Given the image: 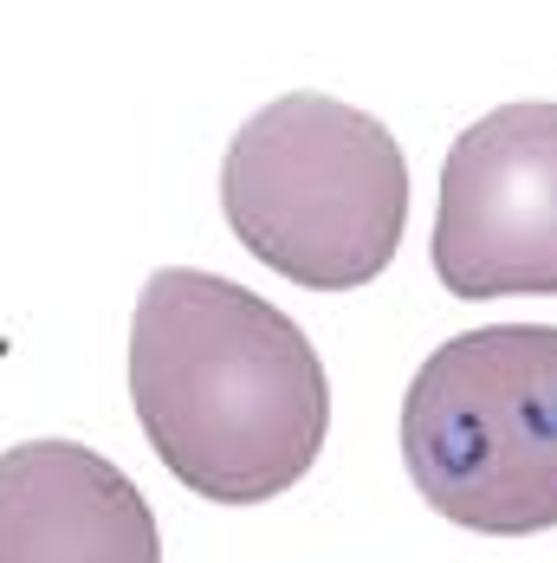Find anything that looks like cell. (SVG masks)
<instances>
[{"mask_svg": "<svg viewBox=\"0 0 557 563\" xmlns=\"http://www.w3.org/2000/svg\"><path fill=\"white\" fill-rule=\"evenodd\" d=\"M435 279L454 298H557V104H500L454 136Z\"/></svg>", "mask_w": 557, "mask_h": 563, "instance_id": "277c9868", "label": "cell"}, {"mask_svg": "<svg viewBox=\"0 0 557 563\" xmlns=\"http://www.w3.org/2000/svg\"><path fill=\"white\" fill-rule=\"evenodd\" d=\"M408 479L447 525L532 538L557 525V324L447 338L402 401Z\"/></svg>", "mask_w": 557, "mask_h": 563, "instance_id": "3957f363", "label": "cell"}, {"mask_svg": "<svg viewBox=\"0 0 557 563\" xmlns=\"http://www.w3.org/2000/svg\"><path fill=\"white\" fill-rule=\"evenodd\" d=\"M221 214L233 240L292 285H370L395 260L408 221L402 143L383 117L292 91L227 143Z\"/></svg>", "mask_w": 557, "mask_h": 563, "instance_id": "7a4b0ae2", "label": "cell"}, {"mask_svg": "<svg viewBox=\"0 0 557 563\" xmlns=\"http://www.w3.org/2000/svg\"><path fill=\"white\" fill-rule=\"evenodd\" d=\"M130 401L168 473L215 499L292 493L331 434V383L312 338L260 291L163 266L130 318Z\"/></svg>", "mask_w": 557, "mask_h": 563, "instance_id": "6da1fadb", "label": "cell"}, {"mask_svg": "<svg viewBox=\"0 0 557 563\" xmlns=\"http://www.w3.org/2000/svg\"><path fill=\"white\" fill-rule=\"evenodd\" d=\"M0 563H163L136 479L78 441L0 453Z\"/></svg>", "mask_w": 557, "mask_h": 563, "instance_id": "5b68a950", "label": "cell"}]
</instances>
